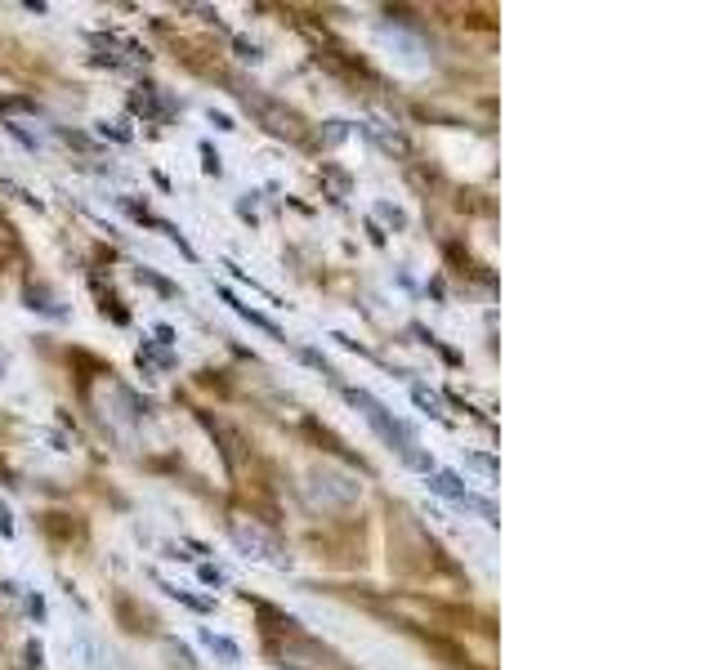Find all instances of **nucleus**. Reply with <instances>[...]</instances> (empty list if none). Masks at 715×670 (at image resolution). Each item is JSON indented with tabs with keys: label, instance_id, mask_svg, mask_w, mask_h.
<instances>
[{
	"label": "nucleus",
	"instance_id": "obj_1",
	"mask_svg": "<svg viewBox=\"0 0 715 670\" xmlns=\"http://www.w3.org/2000/svg\"><path fill=\"white\" fill-rule=\"evenodd\" d=\"M345 398L354 402V407L362 411V420H367V425L380 434V443H385L389 452H398V461L412 465V469H421V474H434V461H429V456L421 452V443H416L412 425H403V420H398L394 411L385 407V402L371 398L367 389H345Z\"/></svg>",
	"mask_w": 715,
	"mask_h": 670
},
{
	"label": "nucleus",
	"instance_id": "obj_2",
	"mask_svg": "<svg viewBox=\"0 0 715 670\" xmlns=\"http://www.w3.org/2000/svg\"><path fill=\"white\" fill-rule=\"evenodd\" d=\"M228 536H233V545L246 554V559L269 563V568H291V554H286L278 536H273V532H264L260 523L237 519V523H228Z\"/></svg>",
	"mask_w": 715,
	"mask_h": 670
},
{
	"label": "nucleus",
	"instance_id": "obj_3",
	"mask_svg": "<svg viewBox=\"0 0 715 670\" xmlns=\"http://www.w3.org/2000/svg\"><path fill=\"white\" fill-rule=\"evenodd\" d=\"M425 483H429V492L434 496H443V501H452V505H461V510L479 514V519L497 523V505H492L488 496H479L474 487H465L461 474H452V469H434V474H425Z\"/></svg>",
	"mask_w": 715,
	"mask_h": 670
},
{
	"label": "nucleus",
	"instance_id": "obj_4",
	"mask_svg": "<svg viewBox=\"0 0 715 670\" xmlns=\"http://www.w3.org/2000/svg\"><path fill=\"white\" fill-rule=\"evenodd\" d=\"M219 300H224L228 309H233V313H237V318H242V322H251L255 331H264V335H269V340H282V344H286V335H282V327H278V322H273V318H264V313H260V309H251V304H242V300H237L233 291H228V286H219Z\"/></svg>",
	"mask_w": 715,
	"mask_h": 670
},
{
	"label": "nucleus",
	"instance_id": "obj_5",
	"mask_svg": "<svg viewBox=\"0 0 715 670\" xmlns=\"http://www.w3.org/2000/svg\"><path fill=\"white\" fill-rule=\"evenodd\" d=\"M318 492H327V501H336V505H349V501H358V492H362V483L358 478H349V474H331V469H322L318 474Z\"/></svg>",
	"mask_w": 715,
	"mask_h": 670
},
{
	"label": "nucleus",
	"instance_id": "obj_6",
	"mask_svg": "<svg viewBox=\"0 0 715 670\" xmlns=\"http://www.w3.org/2000/svg\"><path fill=\"white\" fill-rule=\"evenodd\" d=\"M23 300H27V309H32V313H45V318H63V313H68L50 291H45V286H27Z\"/></svg>",
	"mask_w": 715,
	"mask_h": 670
},
{
	"label": "nucleus",
	"instance_id": "obj_7",
	"mask_svg": "<svg viewBox=\"0 0 715 670\" xmlns=\"http://www.w3.org/2000/svg\"><path fill=\"white\" fill-rule=\"evenodd\" d=\"M202 644L211 648V653H215L224 666H237V662H242V648H237L228 635H215V630H202Z\"/></svg>",
	"mask_w": 715,
	"mask_h": 670
},
{
	"label": "nucleus",
	"instance_id": "obj_8",
	"mask_svg": "<svg viewBox=\"0 0 715 670\" xmlns=\"http://www.w3.org/2000/svg\"><path fill=\"white\" fill-rule=\"evenodd\" d=\"M161 590H166V595H170V599H179V603H188V608H193V612H211V608H215V603H211V599H197V595H188V590H179V586H166V581H161Z\"/></svg>",
	"mask_w": 715,
	"mask_h": 670
},
{
	"label": "nucleus",
	"instance_id": "obj_9",
	"mask_svg": "<svg viewBox=\"0 0 715 670\" xmlns=\"http://www.w3.org/2000/svg\"><path fill=\"white\" fill-rule=\"evenodd\" d=\"M412 398H416V407H421L425 416H443V411H438V398L429 394V389H421V385H416V389H412Z\"/></svg>",
	"mask_w": 715,
	"mask_h": 670
},
{
	"label": "nucleus",
	"instance_id": "obj_10",
	"mask_svg": "<svg viewBox=\"0 0 715 670\" xmlns=\"http://www.w3.org/2000/svg\"><path fill=\"white\" fill-rule=\"evenodd\" d=\"M197 581H202V586H228V577H224V572H219V568H211V563H202V568H197Z\"/></svg>",
	"mask_w": 715,
	"mask_h": 670
},
{
	"label": "nucleus",
	"instance_id": "obj_11",
	"mask_svg": "<svg viewBox=\"0 0 715 670\" xmlns=\"http://www.w3.org/2000/svg\"><path fill=\"white\" fill-rule=\"evenodd\" d=\"M0 536H5V541L14 536V514H9V505H5V501H0Z\"/></svg>",
	"mask_w": 715,
	"mask_h": 670
},
{
	"label": "nucleus",
	"instance_id": "obj_12",
	"mask_svg": "<svg viewBox=\"0 0 715 670\" xmlns=\"http://www.w3.org/2000/svg\"><path fill=\"white\" fill-rule=\"evenodd\" d=\"M206 117H211V126H215V130H224V134H228V130H237L228 112H215V108H211V112H206Z\"/></svg>",
	"mask_w": 715,
	"mask_h": 670
},
{
	"label": "nucleus",
	"instance_id": "obj_13",
	"mask_svg": "<svg viewBox=\"0 0 715 670\" xmlns=\"http://www.w3.org/2000/svg\"><path fill=\"white\" fill-rule=\"evenodd\" d=\"M202 157H206V175H219V170H224L219 166V157L211 152V143H202Z\"/></svg>",
	"mask_w": 715,
	"mask_h": 670
},
{
	"label": "nucleus",
	"instance_id": "obj_14",
	"mask_svg": "<svg viewBox=\"0 0 715 670\" xmlns=\"http://www.w3.org/2000/svg\"><path fill=\"white\" fill-rule=\"evenodd\" d=\"M465 461H470L474 469H488V474H497V461H492V456H474V452H470Z\"/></svg>",
	"mask_w": 715,
	"mask_h": 670
},
{
	"label": "nucleus",
	"instance_id": "obj_15",
	"mask_svg": "<svg viewBox=\"0 0 715 670\" xmlns=\"http://www.w3.org/2000/svg\"><path fill=\"white\" fill-rule=\"evenodd\" d=\"M27 612H32L36 621H45V599L41 595H27Z\"/></svg>",
	"mask_w": 715,
	"mask_h": 670
}]
</instances>
